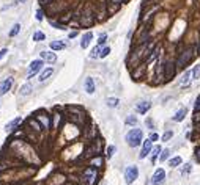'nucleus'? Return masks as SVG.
<instances>
[{
    "label": "nucleus",
    "instance_id": "15",
    "mask_svg": "<svg viewBox=\"0 0 200 185\" xmlns=\"http://www.w3.org/2000/svg\"><path fill=\"white\" fill-rule=\"evenodd\" d=\"M191 77H192V72H191V71H186V72L183 74V77H181V80H180V85H181V86L189 85V83H191Z\"/></svg>",
    "mask_w": 200,
    "mask_h": 185
},
{
    "label": "nucleus",
    "instance_id": "16",
    "mask_svg": "<svg viewBox=\"0 0 200 185\" xmlns=\"http://www.w3.org/2000/svg\"><path fill=\"white\" fill-rule=\"evenodd\" d=\"M186 113H188V110H186V108H180V110H178V112L175 113V116H174V118H172V119H174V121H175V123H180V121H183V119H184V116H186Z\"/></svg>",
    "mask_w": 200,
    "mask_h": 185
},
{
    "label": "nucleus",
    "instance_id": "34",
    "mask_svg": "<svg viewBox=\"0 0 200 185\" xmlns=\"http://www.w3.org/2000/svg\"><path fill=\"white\" fill-rule=\"evenodd\" d=\"M172 136H174V133H172L170 130H169V132H166L164 135H162V141H169V140H170Z\"/></svg>",
    "mask_w": 200,
    "mask_h": 185
},
{
    "label": "nucleus",
    "instance_id": "18",
    "mask_svg": "<svg viewBox=\"0 0 200 185\" xmlns=\"http://www.w3.org/2000/svg\"><path fill=\"white\" fill-rule=\"evenodd\" d=\"M162 152V149H161V146H154L153 149H151V163H154L156 162V159H158V155Z\"/></svg>",
    "mask_w": 200,
    "mask_h": 185
},
{
    "label": "nucleus",
    "instance_id": "40",
    "mask_svg": "<svg viewBox=\"0 0 200 185\" xmlns=\"http://www.w3.org/2000/svg\"><path fill=\"white\" fill-rule=\"evenodd\" d=\"M76 36H77V32H71L69 33V38H76Z\"/></svg>",
    "mask_w": 200,
    "mask_h": 185
},
{
    "label": "nucleus",
    "instance_id": "28",
    "mask_svg": "<svg viewBox=\"0 0 200 185\" xmlns=\"http://www.w3.org/2000/svg\"><path fill=\"white\" fill-rule=\"evenodd\" d=\"M191 170H192V166H191V163H186V165H183V170H181V174H189L191 173Z\"/></svg>",
    "mask_w": 200,
    "mask_h": 185
},
{
    "label": "nucleus",
    "instance_id": "37",
    "mask_svg": "<svg viewBox=\"0 0 200 185\" xmlns=\"http://www.w3.org/2000/svg\"><path fill=\"white\" fill-rule=\"evenodd\" d=\"M101 163H103V159H93V160H92V165H98V166H99Z\"/></svg>",
    "mask_w": 200,
    "mask_h": 185
},
{
    "label": "nucleus",
    "instance_id": "27",
    "mask_svg": "<svg viewBox=\"0 0 200 185\" xmlns=\"http://www.w3.org/2000/svg\"><path fill=\"white\" fill-rule=\"evenodd\" d=\"M192 79H200V64H197V66L194 68V71H192Z\"/></svg>",
    "mask_w": 200,
    "mask_h": 185
},
{
    "label": "nucleus",
    "instance_id": "42",
    "mask_svg": "<svg viewBox=\"0 0 200 185\" xmlns=\"http://www.w3.org/2000/svg\"><path fill=\"white\" fill-rule=\"evenodd\" d=\"M147 124H148V127H153V123H151V119H148V121H147Z\"/></svg>",
    "mask_w": 200,
    "mask_h": 185
},
{
    "label": "nucleus",
    "instance_id": "6",
    "mask_svg": "<svg viewBox=\"0 0 200 185\" xmlns=\"http://www.w3.org/2000/svg\"><path fill=\"white\" fill-rule=\"evenodd\" d=\"M43 68V60H35V61H32V64H30V69H29V79H32L36 72H38L40 69Z\"/></svg>",
    "mask_w": 200,
    "mask_h": 185
},
{
    "label": "nucleus",
    "instance_id": "36",
    "mask_svg": "<svg viewBox=\"0 0 200 185\" xmlns=\"http://www.w3.org/2000/svg\"><path fill=\"white\" fill-rule=\"evenodd\" d=\"M43 10H38V11H36V19H38V21H43Z\"/></svg>",
    "mask_w": 200,
    "mask_h": 185
},
{
    "label": "nucleus",
    "instance_id": "29",
    "mask_svg": "<svg viewBox=\"0 0 200 185\" xmlns=\"http://www.w3.org/2000/svg\"><path fill=\"white\" fill-rule=\"evenodd\" d=\"M126 124L135 126V124H137V118H135V116H128V118H126Z\"/></svg>",
    "mask_w": 200,
    "mask_h": 185
},
{
    "label": "nucleus",
    "instance_id": "4",
    "mask_svg": "<svg viewBox=\"0 0 200 185\" xmlns=\"http://www.w3.org/2000/svg\"><path fill=\"white\" fill-rule=\"evenodd\" d=\"M137 177H139V170H137V166H134V165L128 166V168H126V171H125V180H126V183L131 185Z\"/></svg>",
    "mask_w": 200,
    "mask_h": 185
},
{
    "label": "nucleus",
    "instance_id": "9",
    "mask_svg": "<svg viewBox=\"0 0 200 185\" xmlns=\"http://www.w3.org/2000/svg\"><path fill=\"white\" fill-rule=\"evenodd\" d=\"M151 140L148 138V140H145L143 141V146H142V151H140V154H139V157L140 159H145V157H147L150 152H151Z\"/></svg>",
    "mask_w": 200,
    "mask_h": 185
},
{
    "label": "nucleus",
    "instance_id": "31",
    "mask_svg": "<svg viewBox=\"0 0 200 185\" xmlns=\"http://www.w3.org/2000/svg\"><path fill=\"white\" fill-rule=\"evenodd\" d=\"M109 53H111V47H104V49L101 50V53H99V58H106Z\"/></svg>",
    "mask_w": 200,
    "mask_h": 185
},
{
    "label": "nucleus",
    "instance_id": "23",
    "mask_svg": "<svg viewBox=\"0 0 200 185\" xmlns=\"http://www.w3.org/2000/svg\"><path fill=\"white\" fill-rule=\"evenodd\" d=\"M46 39V35H44L43 32H35L33 33V41H43Z\"/></svg>",
    "mask_w": 200,
    "mask_h": 185
},
{
    "label": "nucleus",
    "instance_id": "5",
    "mask_svg": "<svg viewBox=\"0 0 200 185\" xmlns=\"http://www.w3.org/2000/svg\"><path fill=\"white\" fill-rule=\"evenodd\" d=\"M164 179H166V171L162 168H158L156 171H154L153 177H151V183L153 185H159V183L164 182Z\"/></svg>",
    "mask_w": 200,
    "mask_h": 185
},
{
    "label": "nucleus",
    "instance_id": "25",
    "mask_svg": "<svg viewBox=\"0 0 200 185\" xmlns=\"http://www.w3.org/2000/svg\"><path fill=\"white\" fill-rule=\"evenodd\" d=\"M99 53H101V47L96 45V47L92 50V53H90V58H99Z\"/></svg>",
    "mask_w": 200,
    "mask_h": 185
},
{
    "label": "nucleus",
    "instance_id": "43",
    "mask_svg": "<svg viewBox=\"0 0 200 185\" xmlns=\"http://www.w3.org/2000/svg\"><path fill=\"white\" fill-rule=\"evenodd\" d=\"M114 3H120V2H125V0H112Z\"/></svg>",
    "mask_w": 200,
    "mask_h": 185
},
{
    "label": "nucleus",
    "instance_id": "30",
    "mask_svg": "<svg viewBox=\"0 0 200 185\" xmlns=\"http://www.w3.org/2000/svg\"><path fill=\"white\" fill-rule=\"evenodd\" d=\"M169 154H170V152H169V149L162 151V152H161V155H159V160H161V162H166V160L169 159Z\"/></svg>",
    "mask_w": 200,
    "mask_h": 185
},
{
    "label": "nucleus",
    "instance_id": "19",
    "mask_svg": "<svg viewBox=\"0 0 200 185\" xmlns=\"http://www.w3.org/2000/svg\"><path fill=\"white\" fill-rule=\"evenodd\" d=\"M52 72H54V69H52V68H47V69H44V71L41 72V76H40V82H44L46 79H49V77L52 76Z\"/></svg>",
    "mask_w": 200,
    "mask_h": 185
},
{
    "label": "nucleus",
    "instance_id": "8",
    "mask_svg": "<svg viewBox=\"0 0 200 185\" xmlns=\"http://www.w3.org/2000/svg\"><path fill=\"white\" fill-rule=\"evenodd\" d=\"M41 55V60L43 61H46V63H55L57 61V55L54 53V52H51V50H44V52H41L40 53Z\"/></svg>",
    "mask_w": 200,
    "mask_h": 185
},
{
    "label": "nucleus",
    "instance_id": "26",
    "mask_svg": "<svg viewBox=\"0 0 200 185\" xmlns=\"http://www.w3.org/2000/svg\"><path fill=\"white\" fill-rule=\"evenodd\" d=\"M30 91H32V86L27 83V85H24V86H21V94L22 96H27V94H30Z\"/></svg>",
    "mask_w": 200,
    "mask_h": 185
},
{
    "label": "nucleus",
    "instance_id": "33",
    "mask_svg": "<svg viewBox=\"0 0 200 185\" xmlns=\"http://www.w3.org/2000/svg\"><path fill=\"white\" fill-rule=\"evenodd\" d=\"M106 39H107V35H106V33H103L101 36H99V39H98V45H103V44L106 42Z\"/></svg>",
    "mask_w": 200,
    "mask_h": 185
},
{
    "label": "nucleus",
    "instance_id": "12",
    "mask_svg": "<svg viewBox=\"0 0 200 185\" xmlns=\"http://www.w3.org/2000/svg\"><path fill=\"white\" fill-rule=\"evenodd\" d=\"M11 86H13V79L8 77L6 80H3L2 85H0V94H6V92L11 89Z\"/></svg>",
    "mask_w": 200,
    "mask_h": 185
},
{
    "label": "nucleus",
    "instance_id": "17",
    "mask_svg": "<svg viewBox=\"0 0 200 185\" xmlns=\"http://www.w3.org/2000/svg\"><path fill=\"white\" fill-rule=\"evenodd\" d=\"M66 47V44L63 42V41H52L51 42V49L52 50H61V49H65Z\"/></svg>",
    "mask_w": 200,
    "mask_h": 185
},
{
    "label": "nucleus",
    "instance_id": "11",
    "mask_svg": "<svg viewBox=\"0 0 200 185\" xmlns=\"http://www.w3.org/2000/svg\"><path fill=\"white\" fill-rule=\"evenodd\" d=\"M150 108H151V104L148 102V100H143V102H139L137 105H135V110H137L140 115H145Z\"/></svg>",
    "mask_w": 200,
    "mask_h": 185
},
{
    "label": "nucleus",
    "instance_id": "3",
    "mask_svg": "<svg viewBox=\"0 0 200 185\" xmlns=\"http://www.w3.org/2000/svg\"><path fill=\"white\" fill-rule=\"evenodd\" d=\"M96 179H98V170L96 168L90 166V168H87L84 171V182H85V185H95Z\"/></svg>",
    "mask_w": 200,
    "mask_h": 185
},
{
    "label": "nucleus",
    "instance_id": "22",
    "mask_svg": "<svg viewBox=\"0 0 200 185\" xmlns=\"http://www.w3.org/2000/svg\"><path fill=\"white\" fill-rule=\"evenodd\" d=\"M118 102H120V100H118L117 97H109V99H107V107L115 108V107L118 105Z\"/></svg>",
    "mask_w": 200,
    "mask_h": 185
},
{
    "label": "nucleus",
    "instance_id": "21",
    "mask_svg": "<svg viewBox=\"0 0 200 185\" xmlns=\"http://www.w3.org/2000/svg\"><path fill=\"white\" fill-rule=\"evenodd\" d=\"M159 52H161V47L158 45V47H156V49H154V50L151 52V55H150V57L147 58V63H150V61H153V60H156V58L159 57Z\"/></svg>",
    "mask_w": 200,
    "mask_h": 185
},
{
    "label": "nucleus",
    "instance_id": "7",
    "mask_svg": "<svg viewBox=\"0 0 200 185\" xmlns=\"http://www.w3.org/2000/svg\"><path fill=\"white\" fill-rule=\"evenodd\" d=\"M21 124H22V118H16V119H13V121H10V123L5 126V130H6L8 133H10V132H14Z\"/></svg>",
    "mask_w": 200,
    "mask_h": 185
},
{
    "label": "nucleus",
    "instance_id": "24",
    "mask_svg": "<svg viewBox=\"0 0 200 185\" xmlns=\"http://www.w3.org/2000/svg\"><path fill=\"white\" fill-rule=\"evenodd\" d=\"M19 32H21V25H19V24H14L13 29H11V32H10V36H11V38H14V36L19 33Z\"/></svg>",
    "mask_w": 200,
    "mask_h": 185
},
{
    "label": "nucleus",
    "instance_id": "39",
    "mask_svg": "<svg viewBox=\"0 0 200 185\" xmlns=\"http://www.w3.org/2000/svg\"><path fill=\"white\" fill-rule=\"evenodd\" d=\"M6 53H8V50H6V49H2V50H0V60H2Z\"/></svg>",
    "mask_w": 200,
    "mask_h": 185
},
{
    "label": "nucleus",
    "instance_id": "38",
    "mask_svg": "<svg viewBox=\"0 0 200 185\" xmlns=\"http://www.w3.org/2000/svg\"><path fill=\"white\" fill-rule=\"evenodd\" d=\"M158 138H159V136H158V133H154V132H153V133L150 135V140H151V141H156Z\"/></svg>",
    "mask_w": 200,
    "mask_h": 185
},
{
    "label": "nucleus",
    "instance_id": "32",
    "mask_svg": "<svg viewBox=\"0 0 200 185\" xmlns=\"http://www.w3.org/2000/svg\"><path fill=\"white\" fill-rule=\"evenodd\" d=\"M114 152H115V146H109L107 151H106V155L109 157V159H111V157L114 155Z\"/></svg>",
    "mask_w": 200,
    "mask_h": 185
},
{
    "label": "nucleus",
    "instance_id": "14",
    "mask_svg": "<svg viewBox=\"0 0 200 185\" xmlns=\"http://www.w3.org/2000/svg\"><path fill=\"white\" fill-rule=\"evenodd\" d=\"M85 91L88 92V94H93L95 92V82L92 77H87L85 79Z\"/></svg>",
    "mask_w": 200,
    "mask_h": 185
},
{
    "label": "nucleus",
    "instance_id": "2",
    "mask_svg": "<svg viewBox=\"0 0 200 185\" xmlns=\"http://www.w3.org/2000/svg\"><path fill=\"white\" fill-rule=\"evenodd\" d=\"M191 60H192V49L188 47L184 52L180 53V57H178V60H177V68H178V69H180V68H184Z\"/></svg>",
    "mask_w": 200,
    "mask_h": 185
},
{
    "label": "nucleus",
    "instance_id": "10",
    "mask_svg": "<svg viewBox=\"0 0 200 185\" xmlns=\"http://www.w3.org/2000/svg\"><path fill=\"white\" fill-rule=\"evenodd\" d=\"M164 69L167 71V72H166V76H164V79H166V80H170L172 77H174V74H175V69H177V64H172V63H167V64H164Z\"/></svg>",
    "mask_w": 200,
    "mask_h": 185
},
{
    "label": "nucleus",
    "instance_id": "1",
    "mask_svg": "<svg viewBox=\"0 0 200 185\" xmlns=\"http://www.w3.org/2000/svg\"><path fill=\"white\" fill-rule=\"evenodd\" d=\"M142 138H143V133H142L140 129H132V130H129L128 135H126V143L131 147H137L142 143Z\"/></svg>",
    "mask_w": 200,
    "mask_h": 185
},
{
    "label": "nucleus",
    "instance_id": "35",
    "mask_svg": "<svg viewBox=\"0 0 200 185\" xmlns=\"http://www.w3.org/2000/svg\"><path fill=\"white\" fill-rule=\"evenodd\" d=\"M194 110L198 113L200 112V96H197V99H195V105H194Z\"/></svg>",
    "mask_w": 200,
    "mask_h": 185
},
{
    "label": "nucleus",
    "instance_id": "13",
    "mask_svg": "<svg viewBox=\"0 0 200 185\" xmlns=\"http://www.w3.org/2000/svg\"><path fill=\"white\" fill-rule=\"evenodd\" d=\"M92 39H93V33H92V32H87V33L82 36V41H80V47H82V49H87V47H88V44L92 42Z\"/></svg>",
    "mask_w": 200,
    "mask_h": 185
},
{
    "label": "nucleus",
    "instance_id": "41",
    "mask_svg": "<svg viewBox=\"0 0 200 185\" xmlns=\"http://www.w3.org/2000/svg\"><path fill=\"white\" fill-rule=\"evenodd\" d=\"M195 154H197V159H198V162H200V147H197V151H195Z\"/></svg>",
    "mask_w": 200,
    "mask_h": 185
},
{
    "label": "nucleus",
    "instance_id": "20",
    "mask_svg": "<svg viewBox=\"0 0 200 185\" xmlns=\"http://www.w3.org/2000/svg\"><path fill=\"white\" fill-rule=\"evenodd\" d=\"M181 163H183V159H181L180 155H177V157H174L170 162H169V165L172 166V168H177V166H180Z\"/></svg>",
    "mask_w": 200,
    "mask_h": 185
}]
</instances>
